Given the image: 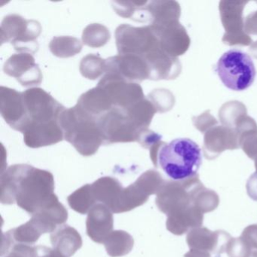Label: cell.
<instances>
[{"instance_id":"6da1fadb","label":"cell","mask_w":257,"mask_h":257,"mask_svg":"<svg viewBox=\"0 0 257 257\" xmlns=\"http://www.w3.org/2000/svg\"><path fill=\"white\" fill-rule=\"evenodd\" d=\"M164 196V211L170 212L168 228L177 235L201 227L204 213L216 210L219 204L217 194L204 186L198 176L171 181Z\"/></svg>"},{"instance_id":"ba28073f","label":"cell","mask_w":257,"mask_h":257,"mask_svg":"<svg viewBox=\"0 0 257 257\" xmlns=\"http://www.w3.org/2000/svg\"><path fill=\"white\" fill-rule=\"evenodd\" d=\"M4 71L25 87L40 85L43 79L41 70L30 54H18L12 56L6 62Z\"/></svg>"},{"instance_id":"30bf717a","label":"cell","mask_w":257,"mask_h":257,"mask_svg":"<svg viewBox=\"0 0 257 257\" xmlns=\"http://www.w3.org/2000/svg\"><path fill=\"white\" fill-rule=\"evenodd\" d=\"M240 237L247 243L252 250L257 251V224L244 228Z\"/></svg>"},{"instance_id":"52a82bcc","label":"cell","mask_w":257,"mask_h":257,"mask_svg":"<svg viewBox=\"0 0 257 257\" xmlns=\"http://www.w3.org/2000/svg\"><path fill=\"white\" fill-rule=\"evenodd\" d=\"M231 236L223 230L210 231L205 227L193 228L187 233L186 242L190 249L208 252L214 257H220Z\"/></svg>"},{"instance_id":"8992f818","label":"cell","mask_w":257,"mask_h":257,"mask_svg":"<svg viewBox=\"0 0 257 257\" xmlns=\"http://www.w3.org/2000/svg\"><path fill=\"white\" fill-rule=\"evenodd\" d=\"M42 28L36 21L25 20L17 15L7 16L1 27L2 42H10L19 52L34 53L38 49L37 38Z\"/></svg>"},{"instance_id":"3957f363","label":"cell","mask_w":257,"mask_h":257,"mask_svg":"<svg viewBox=\"0 0 257 257\" xmlns=\"http://www.w3.org/2000/svg\"><path fill=\"white\" fill-rule=\"evenodd\" d=\"M156 163L171 181H184L198 176L202 153L199 146L192 140L177 138L161 146Z\"/></svg>"},{"instance_id":"277c9868","label":"cell","mask_w":257,"mask_h":257,"mask_svg":"<svg viewBox=\"0 0 257 257\" xmlns=\"http://www.w3.org/2000/svg\"><path fill=\"white\" fill-rule=\"evenodd\" d=\"M59 121L64 139L82 155L94 154L103 144L97 120L79 105L64 109L61 112Z\"/></svg>"},{"instance_id":"5b68a950","label":"cell","mask_w":257,"mask_h":257,"mask_svg":"<svg viewBox=\"0 0 257 257\" xmlns=\"http://www.w3.org/2000/svg\"><path fill=\"white\" fill-rule=\"evenodd\" d=\"M216 72L222 84L232 91H244L255 80L253 61L240 49H230L225 52L218 61Z\"/></svg>"},{"instance_id":"7c38bea8","label":"cell","mask_w":257,"mask_h":257,"mask_svg":"<svg viewBox=\"0 0 257 257\" xmlns=\"http://www.w3.org/2000/svg\"><path fill=\"white\" fill-rule=\"evenodd\" d=\"M184 257H214L208 252H203V251L190 249L189 252L185 254Z\"/></svg>"},{"instance_id":"8fae6325","label":"cell","mask_w":257,"mask_h":257,"mask_svg":"<svg viewBox=\"0 0 257 257\" xmlns=\"http://www.w3.org/2000/svg\"><path fill=\"white\" fill-rule=\"evenodd\" d=\"M246 192L249 198L257 201V174H254L246 183Z\"/></svg>"},{"instance_id":"9c48e42d","label":"cell","mask_w":257,"mask_h":257,"mask_svg":"<svg viewBox=\"0 0 257 257\" xmlns=\"http://www.w3.org/2000/svg\"><path fill=\"white\" fill-rule=\"evenodd\" d=\"M252 251L243 239L239 237L229 239L225 246V252L229 257H249Z\"/></svg>"},{"instance_id":"7a4b0ae2","label":"cell","mask_w":257,"mask_h":257,"mask_svg":"<svg viewBox=\"0 0 257 257\" xmlns=\"http://www.w3.org/2000/svg\"><path fill=\"white\" fill-rule=\"evenodd\" d=\"M22 97L24 118L19 132L27 145L37 148L64 140L59 120L66 108L41 88L27 90Z\"/></svg>"},{"instance_id":"4fadbf2b","label":"cell","mask_w":257,"mask_h":257,"mask_svg":"<svg viewBox=\"0 0 257 257\" xmlns=\"http://www.w3.org/2000/svg\"><path fill=\"white\" fill-rule=\"evenodd\" d=\"M249 257H257V251L252 250Z\"/></svg>"}]
</instances>
